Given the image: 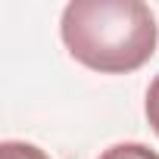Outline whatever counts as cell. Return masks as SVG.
I'll return each instance as SVG.
<instances>
[{
    "label": "cell",
    "mask_w": 159,
    "mask_h": 159,
    "mask_svg": "<svg viewBox=\"0 0 159 159\" xmlns=\"http://www.w3.org/2000/svg\"><path fill=\"white\" fill-rule=\"evenodd\" d=\"M59 34L72 59L100 75L140 69L159 44L156 16L140 0H72L62 10Z\"/></svg>",
    "instance_id": "1"
},
{
    "label": "cell",
    "mask_w": 159,
    "mask_h": 159,
    "mask_svg": "<svg viewBox=\"0 0 159 159\" xmlns=\"http://www.w3.org/2000/svg\"><path fill=\"white\" fill-rule=\"evenodd\" d=\"M97 159H159V153L150 150L147 143H112Z\"/></svg>",
    "instance_id": "2"
},
{
    "label": "cell",
    "mask_w": 159,
    "mask_h": 159,
    "mask_svg": "<svg viewBox=\"0 0 159 159\" xmlns=\"http://www.w3.org/2000/svg\"><path fill=\"white\" fill-rule=\"evenodd\" d=\"M0 156L3 159H47V153L34 143H22V140H7L0 147Z\"/></svg>",
    "instance_id": "3"
},
{
    "label": "cell",
    "mask_w": 159,
    "mask_h": 159,
    "mask_svg": "<svg viewBox=\"0 0 159 159\" xmlns=\"http://www.w3.org/2000/svg\"><path fill=\"white\" fill-rule=\"evenodd\" d=\"M143 112H147V122H150V128L159 134V75L150 81V88H147V103H143Z\"/></svg>",
    "instance_id": "4"
}]
</instances>
